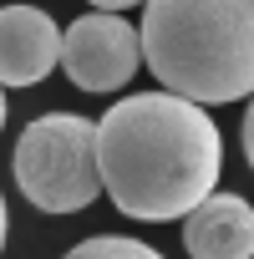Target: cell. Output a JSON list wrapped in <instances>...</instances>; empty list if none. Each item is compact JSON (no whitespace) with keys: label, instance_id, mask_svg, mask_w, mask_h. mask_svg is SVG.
<instances>
[{"label":"cell","instance_id":"obj_9","mask_svg":"<svg viewBox=\"0 0 254 259\" xmlns=\"http://www.w3.org/2000/svg\"><path fill=\"white\" fill-rule=\"evenodd\" d=\"M92 6H97V11H112V16H117V11H127V6H138V0H92Z\"/></svg>","mask_w":254,"mask_h":259},{"label":"cell","instance_id":"obj_2","mask_svg":"<svg viewBox=\"0 0 254 259\" xmlns=\"http://www.w3.org/2000/svg\"><path fill=\"white\" fill-rule=\"evenodd\" d=\"M143 61L198 107L254 97V0H148Z\"/></svg>","mask_w":254,"mask_h":259},{"label":"cell","instance_id":"obj_11","mask_svg":"<svg viewBox=\"0 0 254 259\" xmlns=\"http://www.w3.org/2000/svg\"><path fill=\"white\" fill-rule=\"evenodd\" d=\"M0 127H6V92H0Z\"/></svg>","mask_w":254,"mask_h":259},{"label":"cell","instance_id":"obj_5","mask_svg":"<svg viewBox=\"0 0 254 259\" xmlns=\"http://www.w3.org/2000/svg\"><path fill=\"white\" fill-rule=\"evenodd\" d=\"M56 21L41 6H0V87H36L61 61Z\"/></svg>","mask_w":254,"mask_h":259},{"label":"cell","instance_id":"obj_3","mask_svg":"<svg viewBox=\"0 0 254 259\" xmlns=\"http://www.w3.org/2000/svg\"><path fill=\"white\" fill-rule=\"evenodd\" d=\"M16 188L41 213H81L102 188L97 168V122L76 112H46L16 138Z\"/></svg>","mask_w":254,"mask_h":259},{"label":"cell","instance_id":"obj_10","mask_svg":"<svg viewBox=\"0 0 254 259\" xmlns=\"http://www.w3.org/2000/svg\"><path fill=\"white\" fill-rule=\"evenodd\" d=\"M0 249H6V193H0Z\"/></svg>","mask_w":254,"mask_h":259},{"label":"cell","instance_id":"obj_1","mask_svg":"<svg viewBox=\"0 0 254 259\" xmlns=\"http://www.w3.org/2000/svg\"><path fill=\"white\" fill-rule=\"evenodd\" d=\"M97 168L107 198L138 224L188 219L224 173L219 122L178 92L122 97L97 122Z\"/></svg>","mask_w":254,"mask_h":259},{"label":"cell","instance_id":"obj_7","mask_svg":"<svg viewBox=\"0 0 254 259\" xmlns=\"http://www.w3.org/2000/svg\"><path fill=\"white\" fill-rule=\"evenodd\" d=\"M66 259H163V254L127 234H97V239H81L76 249H66Z\"/></svg>","mask_w":254,"mask_h":259},{"label":"cell","instance_id":"obj_8","mask_svg":"<svg viewBox=\"0 0 254 259\" xmlns=\"http://www.w3.org/2000/svg\"><path fill=\"white\" fill-rule=\"evenodd\" d=\"M244 158H249V173H254V97H249V112H244Z\"/></svg>","mask_w":254,"mask_h":259},{"label":"cell","instance_id":"obj_6","mask_svg":"<svg viewBox=\"0 0 254 259\" xmlns=\"http://www.w3.org/2000/svg\"><path fill=\"white\" fill-rule=\"evenodd\" d=\"M183 249L193 259H254V203L214 193L183 219Z\"/></svg>","mask_w":254,"mask_h":259},{"label":"cell","instance_id":"obj_4","mask_svg":"<svg viewBox=\"0 0 254 259\" xmlns=\"http://www.w3.org/2000/svg\"><path fill=\"white\" fill-rule=\"evenodd\" d=\"M143 31L112 11H87L61 36V66L81 92H117L138 76Z\"/></svg>","mask_w":254,"mask_h":259}]
</instances>
